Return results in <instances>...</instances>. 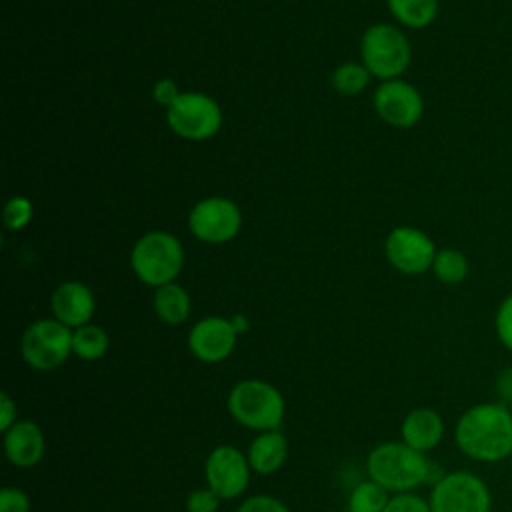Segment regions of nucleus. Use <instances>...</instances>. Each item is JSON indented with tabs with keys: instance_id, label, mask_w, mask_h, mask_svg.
<instances>
[{
	"instance_id": "f257e3e1",
	"label": "nucleus",
	"mask_w": 512,
	"mask_h": 512,
	"mask_svg": "<svg viewBox=\"0 0 512 512\" xmlns=\"http://www.w3.org/2000/svg\"><path fill=\"white\" fill-rule=\"evenodd\" d=\"M458 450L476 462L494 464L512 456V414L502 402H480L464 410L454 428Z\"/></svg>"
},
{
	"instance_id": "f03ea898",
	"label": "nucleus",
	"mask_w": 512,
	"mask_h": 512,
	"mask_svg": "<svg viewBox=\"0 0 512 512\" xmlns=\"http://www.w3.org/2000/svg\"><path fill=\"white\" fill-rule=\"evenodd\" d=\"M370 480L384 486L388 492H410L426 482L436 484L444 474H434L436 466L426 454L410 448L404 442L378 444L366 460Z\"/></svg>"
},
{
	"instance_id": "7ed1b4c3",
	"label": "nucleus",
	"mask_w": 512,
	"mask_h": 512,
	"mask_svg": "<svg viewBox=\"0 0 512 512\" xmlns=\"http://www.w3.org/2000/svg\"><path fill=\"white\" fill-rule=\"evenodd\" d=\"M182 242L168 230L144 232L130 248V268L134 276L152 288L176 282L184 266Z\"/></svg>"
},
{
	"instance_id": "20e7f679",
	"label": "nucleus",
	"mask_w": 512,
	"mask_h": 512,
	"mask_svg": "<svg viewBox=\"0 0 512 512\" xmlns=\"http://www.w3.org/2000/svg\"><path fill=\"white\" fill-rule=\"evenodd\" d=\"M360 62L380 82L402 78L412 62V46L400 26L370 24L360 38Z\"/></svg>"
},
{
	"instance_id": "39448f33",
	"label": "nucleus",
	"mask_w": 512,
	"mask_h": 512,
	"mask_svg": "<svg viewBox=\"0 0 512 512\" xmlns=\"http://www.w3.org/2000/svg\"><path fill=\"white\" fill-rule=\"evenodd\" d=\"M228 412L250 430H278L284 418V398L272 384L250 378L230 390Z\"/></svg>"
},
{
	"instance_id": "423d86ee",
	"label": "nucleus",
	"mask_w": 512,
	"mask_h": 512,
	"mask_svg": "<svg viewBox=\"0 0 512 512\" xmlns=\"http://www.w3.org/2000/svg\"><path fill=\"white\" fill-rule=\"evenodd\" d=\"M168 128L182 140L204 142L214 138L222 124V106L204 92H182L178 100L166 108Z\"/></svg>"
},
{
	"instance_id": "0eeeda50",
	"label": "nucleus",
	"mask_w": 512,
	"mask_h": 512,
	"mask_svg": "<svg viewBox=\"0 0 512 512\" xmlns=\"http://www.w3.org/2000/svg\"><path fill=\"white\" fill-rule=\"evenodd\" d=\"M74 330L56 318H40L32 322L20 342L24 362L40 372L56 370L72 354Z\"/></svg>"
},
{
	"instance_id": "6e6552de",
	"label": "nucleus",
	"mask_w": 512,
	"mask_h": 512,
	"mask_svg": "<svg viewBox=\"0 0 512 512\" xmlns=\"http://www.w3.org/2000/svg\"><path fill=\"white\" fill-rule=\"evenodd\" d=\"M428 504L432 512H490L492 494L478 474L456 470L432 484Z\"/></svg>"
},
{
	"instance_id": "1a4fd4ad",
	"label": "nucleus",
	"mask_w": 512,
	"mask_h": 512,
	"mask_svg": "<svg viewBox=\"0 0 512 512\" xmlns=\"http://www.w3.org/2000/svg\"><path fill=\"white\" fill-rule=\"evenodd\" d=\"M242 210L226 196H206L188 212V230L204 244H226L242 230Z\"/></svg>"
},
{
	"instance_id": "9d476101",
	"label": "nucleus",
	"mask_w": 512,
	"mask_h": 512,
	"mask_svg": "<svg viewBox=\"0 0 512 512\" xmlns=\"http://www.w3.org/2000/svg\"><path fill=\"white\" fill-rule=\"evenodd\" d=\"M438 248L434 240L416 226H396L384 238V256L402 274L418 276L432 270Z\"/></svg>"
},
{
	"instance_id": "9b49d317",
	"label": "nucleus",
	"mask_w": 512,
	"mask_h": 512,
	"mask_svg": "<svg viewBox=\"0 0 512 512\" xmlns=\"http://www.w3.org/2000/svg\"><path fill=\"white\" fill-rule=\"evenodd\" d=\"M372 104L384 124L402 130L416 126L424 114L420 90L402 78L380 82L372 94Z\"/></svg>"
},
{
	"instance_id": "f8f14e48",
	"label": "nucleus",
	"mask_w": 512,
	"mask_h": 512,
	"mask_svg": "<svg viewBox=\"0 0 512 512\" xmlns=\"http://www.w3.org/2000/svg\"><path fill=\"white\" fill-rule=\"evenodd\" d=\"M204 476L208 488H212L222 500H232L248 486L250 462L236 446L222 444L208 454Z\"/></svg>"
},
{
	"instance_id": "ddd939ff",
	"label": "nucleus",
	"mask_w": 512,
	"mask_h": 512,
	"mask_svg": "<svg viewBox=\"0 0 512 512\" xmlns=\"http://www.w3.org/2000/svg\"><path fill=\"white\" fill-rule=\"evenodd\" d=\"M238 332L230 318L206 316L188 332V350L202 362L214 364L228 358L236 346Z\"/></svg>"
},
{
	"instance_id": "4468645a",
	"label": "nucleus",
	"mask_w": 512,
	"mask_h": 512,
	"mask_svg": "<svg viewBox=\"0 0 512 512\" xmlns=\"http://www.w3.org/2000/svg\"><path fill=\"white\" fill-rule=\"evenodd\" d=\"M50 306L54 318L74 330L92 320L96 312V296L84 282L66 280L54 288Z\"/></svg>"
},
{
	"instance_id": "2eb2a0df",
	"label": "nucleus",
	"mask_w": 512,
	"mask_h": 512,
	"mask_svg": "<svg viewBox=\"0 0 512 512\" xmlns=\"http://www.w3.org/2000/svg\"><path fill=\"white\" fill-rule=\"evenodd\" d=\"M44 448V434L32 420H18L4 432V454L8 462L18 468L36 466L44 456Z\"/></svg>"
},
{
	"instance_id": "dca6fc26",
	"label": "nucleus",
	"mask_w": 512,
	"mask_h": 512,
	"mask_svg": "<svg viewBox=\"0 0 512 512\" xmlns=\"http://www.w3.org/2000/svg\"><path fill=\"white\" fill-rule=\"evenodd\" d=\"M400 434L404 444L426 454L440 444L444 436V420L432 408H414L404 416Z\"/></svg>"
},
{
	"instance_id": "f3484780",
	"label": "nucleus",
	"mask_w": 512,
	"mask_h": 512,
	"mask_svg": "<svg viewBox=\"0 0 512 512\" xmlns=\"http://www.w3.org/2000/svg\"><path fill=\"white\" fill-rule=\"evenodd\" d=\"M288 458V440L278 430L258 434L248 448L250 468L258 474L276 472Z\"/></svg>"
},
{
	"instance_id": "a211bd4d",
	"label": "nucleus",
	"mask_w": 512,
	"mask_h": 512,
	"mask_svg": "<svg viewBox=\"0 0 512 512\" xmlns=\"http://www.w3.org/2000/svg\"><path fill=\"white\" fill-rule=\"evenodd\" d=\"M152 306H154L156 316L162 322L170 324V326L186 322L190 312H192L190 294L178 282H170V284H164L160 288H154Z\"/></svg>"
},
{
	"instance_id": "6ab92c4d",
	"label": "nucleus",
	"mask_w": 512,
	"mask_h": 512,
	"mask_svg": "<svg viewBox=\"0 0 512 512\" xmlns=\"http://www.w3.org/2000/svg\"><path fill=\"white\" fill-rule=\"evenodd\" d=\"M386 4L400 26L414 30L430 26L440 12L438 0H386Z\"/></svg>"
},
{
	"instance_id": "aec40b11",
	"label": "nucleus",
	"mask_w": 512,
	"mask_h": 512,
	"mask_svg": "<svg viewBox=\"0 0 512 512\" xmlns=\"http://www.w3.org/2000/svg\"><path fill=\"white\" fill-rule=\"evenodd\" d=\"M108 346L110 338L102 326L88 322L80 328H74L72 354H76L80 360H98L108 352Z\"/></svg>"
},
{
	"instance_id": "412c9836",
	"label": "nucleus",
	"mask_w": 512,
	"mask_h": 512,
	"mask_svg": "<svg viewBox=\"0 0 512 512\" xmlns=\"http://www.w3.org/2000/svg\"><path fill=\"white\" fill-rule=\"evenodd\" d=\"M468 272H470V262L464 252L456 248H442L436 252L432 262V274L442 284H448V286L460 284L466 280Z\"/></svg>"
},
{
	"instance_id": "4be33fe9",
	"label": "nucleus",
	"mask_w": 512,
	"mask_h": 512,
	"mask_svg": "<svg viewBox=\"0 0 512 512\" xmlns=\"http://www.w3.org/2000/svg\"><path fill=\"white\" fill-rule=\"evenodd\" d=\"M372 74L362 62H342L330 74L332 88L342 96H358L370 84Z\"/></svg>"
},
{
	"instance_id": "5701e85b",
	"label": "nucleus",
	"mask_w": 512,
	"mask_h": 512,
	"mask_svg": "<svg viewBox=\"0 0 512 512\" xmlns=\"http://www.w3.org/2000/svg\"><path fill=\"white\" fill-rule=\"evenodd\" d=\"M390 496L384 486H380L374 480L360 482L348 500L350 512H382L388 504Z\"/></svg>"
},
{
	"instance_id": "b1692460",
	"label": "nucleus",
	"mask_w": 512,
	"mask_h": 512,
	"mask_svg": "<svg viewBox=\"0 0 512 512\" xmlns=\"http://www.w3.org/2000/svg\"><path fill=\"white\" fill-rule=\"evenodd\" d=\"M32 218H34V204L28 196L16 194V196L8 198V202L4 204L2 222H4L6 230L20 232L32 222Z\"/></svg>"
},
{
	"instance_id": "393cba45",
	"label": "nucleus",
	"mask_w": 512,
	"mask_h": 512,
	"mask_svg": "<svg viewBox=\"0 0 512 512\" xmlns=\"http://www.w3.org/2000/svg\"><path fill=\"white\" fill-rule=\"evenodd\" d=\"M494 328L500 344L512 352V292L500 302L494 316Z\"/></svg>"
},
{
	"instance_id": "a878e982",
	"label": "nucleus",
	"mask_w": 512,
	"mask_h": 512,
	"mask_svg": "<svg viewBox=\"0 0 512 512\" xmlns=\"http://www.w3.org/2000/svg\"><path fill=\"white\" fill-rule=\"evenodd\" d=\"M382 512H432V510L428 500H424L422 496H416L412 492H402L392 496Z\"/></svg>"
},
{
	"instance_id": "bb28decb",
	"label": "nucleus",
	"mask_w": 512,
	"mask_h": 512,
	"mask_svg": "<svg viewBox=\"0 0 512 512\" xmlns=\"http://www.w3.org/2000/svg\"><path fill=\"white\" fill-rule=\"evenodd\" d=\"M220 496L212 488H198L188 494L186 510L188 512H216L220 506Z\"/></svg>"
},
{
	"instance_id": "cd10ccee",
	"label": "nucleus",
	"mask_w": 512,
	"mask_h": 512,
	"mask_svg": "<svg viewBox=\"0 0 512 512\" xmlns=\"http://www.w3.org/2000/svg\"><path fill=\"white\" fill-rule=\"evenodd\" d=\"M182 94V90H180V86L176 84V80H172V78H160V80H156L154 84H152V100L158 104V106H162L164 110L166 108H170L176 100H178V96Z\"/></svg>"
},
{
	"instance_id": "c85d7f7f",
	"label": "nucleus",
	"mask_w": 512,
	"mask_h": 512,
	"mask_svg": "<svg viewBox=\"0 0 512 512\" xmlns=\"http://www.w3.org/2000/svg\"><path fill=\"white\" fill-rule=\"evenodd\" d=\"M236 512H290L288 506L284 502H280L278 498H272L268 494H258V496H250L246 498Z\"/></svg>"
},
{
	"instance_id": "c756f323",
	"label": "nucleus",
	"mask_w": 512,
	"mask_h": 512,
	"mask_svg": "<svg viewBox=\"0 0 512 512\" xmlns=\"http://www.w3.org/2000/svg\"><path fill=\"white\" fill-rule=\"evenodd\" d=\"M0 512H30V498L24 490L6 486L0 490Z\"/></svg>"
},
{
	"instance_id": "7c9ffc66",
	"label": "nucleus",
	"mask_w": 512,
	"mask_h": 512,
	"mask_svg": "<svg viewBox=\"0 0 512 512\" xmlns=\"http://www.w3.org/2000/svg\"><path fill=\"white\" fill-rule=\"evenodd\" d=\"M16 422H18L16 420V404H14V400L6 392H2L0 394V430L6 432Z\"/></svg>"
},
{
	"instance_id": "2f4dec72",
	"label": "nucleus",
	"mask_w": 512,
	"mask_h": 512,
	"mask_svg": "<svg viewBox=\"0 0 512 512\" xmlns=\"http://www.w3.org/2000/svg\"><path fill=\"white\" fill-rule=\"evenodd\" d=\"M496 396L498 400L504 404V402H512V366L510 368H504L496 374Z\"/></svg>"
},
{
	"instance_id": "473e14b6",
	"label": "nucleus",
	"mask_w": 512,
	"mask_h": 512,
	"mask_svg": "<svg viewBox=\"0 0 512 512\" xmlns=\"http://www.w3.org/2000/svg\"><path fill=\"white\" fill-rule=\"evenodd\" d=\"M230 322H232V326H234V330L238 332V336L242 334V332H246L248 328H250V324H248V320H246V316H242V314H236V316H232L230 318Z\"/></svg>"
},
{
	"instance_id": "72a5a7b5",
	"label": "nucleus",
	"mask_w": 512,
	"mask_h": 512,
	"mask_svg": "<svg viewBox=\"0 0 512 512\" xmlns=\"http://www.w3.org/2000/svg\"><path fill=\"white\" fill-rule=\"evenodd\" d=\"M508 406V410H510V414H512V402L510 404H506Z\"/></svg>"
}]
</instances>
